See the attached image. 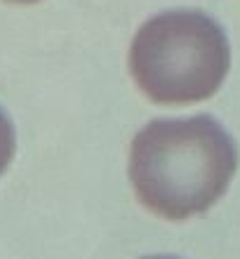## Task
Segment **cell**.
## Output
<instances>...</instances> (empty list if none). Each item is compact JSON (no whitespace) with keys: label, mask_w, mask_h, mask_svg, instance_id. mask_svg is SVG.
I'll return each instance as SVG.
<instances>
[{"label":"cell","mask_w":240,"mask_h":259,"mask_svg":"<svg viewBox=\"0 0 240 259\" xmlns=\"http://www.w3.org/2000/svg\"><path fill=\"white\" fill-rule=\"evenodd\" d=\"M238 170L235 139L212 116L153 120L130 151V182L144 207L184 222L210 210Z\"/></svg>","instance_id":"6da1fadb"},{"label":"cell","mask_w":240,"mask_h":259,"mask_svg":"<svg viewBox=\"0 0 240 259\" xmlns=\"http://www.w3.org/2000/svg\"><path fill=\"white\" fill-rule=\"evenodd\" d=\"M231 66L226 31L200 10H167L146 21L130 48V73L156 104H196L221 88Z\"/></svg>","instance_id":"7a4b0ae2"},{"label":"cell","mask_w":240,"mask_h":259,"mask_svg":"<svg viewBox=\"0 0 240 259\" xmlns=\"http://www.w3.org/2000/svg\"><path fill=\"white\" fill-rule=\"evenodd\" d=\"M14 146H17V139H14L12 120L7 118L5 111L0 109V175L7 170V165L12 163Z\"/></svg>","instance_id":"3957f363"},{"label":"cell","mask_w":240,"mask_h":259,"mask_svg":"<svg viewBox=\"0 0 240 259\" xmlns=\"http://www.w3.org/2000/svg\"><path fill=\"white\" fill-rule=\"evenodd\" d=\"M7 3H21V5H31V3H38V0H7Z\"/></svg>","instance_id":"277c9868"},{"label":"cell","mask_w":240,"mask_h":259,"mask_svg":"<svg viewBox=\"0 0 240 259\" xmlns=\"http://www.w3.org/2000/svg\"><path fill=\"white\" fill-rule=\"evenodd\" d=\"M146 259H177V257H146Z\"/></svg>","instance_id":"5b68a950"}]
</instances>
